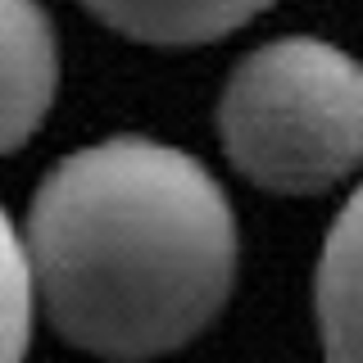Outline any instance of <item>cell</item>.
Segmentation results:
<instances>
[{
  "label": "cell",
  "instance_id": "obj_1",
  "mask_svg": "<svg viewBox=\"0 0 363 363\" xmlns=\"http://www.w3.org/2000/svg\"><path fill=\"white\" fill-rule=\"evenodd\" d=\"M18 241L45 323L109 363L182 350L236 281L223 186L200 159L150 136H109L60 159Z\"/></svg>",
  "mask_w": 363,
  "mask_h": 363
},
{
  "label": "cell",
  "instance_id": "obj_2",
  "mask_svg": "<svg viewBox=\"0 0 363 363\" xmlns=\"http://www.w3.org/2000/svg\"><path fill=\"white\" fill-rule=\"evenodd\" d=\"M223 150L255 186L318 196L363 155V77L340 45L281 37L232 68L218 100Z\"/></svg>",
  "mask_w": 363,
  "mask_h": 363
},
{
  "label": "cell",
  "instance_id": "obj_3",
  "mask_svg": "<svg viewBox=\"0 0 363 363\" xmlns=\"http://www.w3.org/2000/svg\"><path fill=\"white\" fill-rule=\"evenodd\" d=\"M60 86V45L41 0H0V155L45 123Z\"/></svg>",
  "mask_w": 363,
  "mask_h": 363
},
{
  "label": "cell",
  "instance_id": "obj_4",
  "mask_svg": "<svg viewBox=\"0 0 363 363\" xmlns=\"http://www.w3.org/2000/svg\"><path fill=\"white\" fill-rule=\"evenodd\" d=\"M100 23L145 45H204L264 14L272 0H82Z\"/></svg>",
  "mask_w": 363,
  "mask_h": 363
},
{
  "label": "cell",
  "instance_id": "obj_5",
  "mask_svg": "<svg viewBox=\"0 0 363 363\" xmlns=\"http://www.w3.org/2000/svg\"><path fill=\"white\" fill-rule=\"evenodd\" d=\"M313 309L327 363H359V196H350L336 227L327 232Z\"/></svg>",
  "mask_w": 363,
  "mask_h": 363
},
{
  "label": "cell",
  "instance_id": "obj_6",
  "mask_svg": "<svg viewBox=\"0 0 363 363\" xmlns=\"http://www.w3.org/2000/svg\"><path fill=\"white\" fill-rule=\"evenodd\" d=\"M32 340V277L23 241L0 209V363H23Z\"/></svg>",
  "mask_w": 363,
  "mask_h": 363
}]
</instances>
